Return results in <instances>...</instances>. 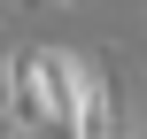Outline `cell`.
Segmentation results:
<instances>
[{
	"instance_id": "6da1fadb",
	"label": "cell",
	"mask_w": 147,
	"mask_h": 139,
	"mask_svg": "<svg viewBox=\"0 0 147 139\" xmlns=\"http://www.w3.org/2000/svg\"><path fill=\"white\" fill-rule=\"evenodd\" d=\"M93 85H101V70L85 62V54H70V46H23L16 62H8V101H16V116L39 132H62L78 139V116H85V101H93Z\"/></svg>"
},
{
	"instance_id": "3957f363",
	"label": "cell",
	"mask_w": 147,
	"mask_h": 139,
	"mask_svg": "<svg viewBox=\"0 0 147 139\" xmlns=\"http://www.w3.org/2000/svg\"><path fill=\"white\" fill-rule=\"evenodd\" d=\"M54 8H78V0H54Z\"/></svg>"
},
{
	"instance_id": "7a4b0ae2",
	"label": "cell",
	"mask_w": 147,
	"mask_h": 139,
	"mask_svg": "<svg viewBox=\"0 0 147 139\" xmlns=\"http://www.w3.org/2000/svg\"><path fill=\"white\" fill-rule=\"evenodd\" d=\"M0 139H31V124L16 116V101H0Z\"/></svg>"
}]
</instances>
